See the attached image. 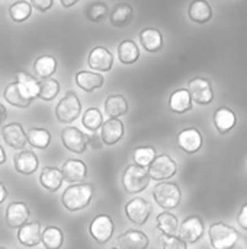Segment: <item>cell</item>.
Returning <instances> with one entry per match:
<instances>
[{"label": "cell", "mask_w": 247, "mask_h": 249, "mask_svg": "<svg viewBox=\"0 0 247 249\" xmlns=\"http://www.w3.org/2000/svg\"><path fill=\"white\" fill-rule=\"evenodd\" d=\"M87 144H92L93 149H100L103 143H102L100 137L96 133H92L90 136H87Z\"/></svg>", "instance_id": "44"}, {"label": "cell", "mask_w": 247, "mask_h": 249, "mask_svg": "<svg viewBox=\"0 0 247 249\" xmlns=\"http://www.w3.org/2000/svg\"><path fill=\"white\" fill-rule=\"evenodd\" d=\"M1 137L6 142V144H9L12 149L16 150H22L25 149L28 139H26V133L23 131V127L19 123H10L1 127Z\"/></svg>", "instance_id": "12"}, {"label": "cell", "mask_w": 247, "mask_h": 249, "mask_svg": "<svg viewBox=\"0 0 247 249\" xmlns=\"http://www.w3.org/2000/svg\"><path fill=\"white\" fill-rule=\"evenodd\" d=\"M60 92V83L55 79H42L39 82V93L38 98H41L42 101H52Z\"/></svg>", "instance_id": "39"}, {"label": "cell", "mask_w": 247, "mask_h": 249, "mask_svg": "<svg viewBox=\"0 0 247 249\" xmlns=\"http://www.w3.org/2000/svg\"><path fill=\"white\" fill-rule=\"evenodd\" d=\"M156 159V150L150 146H140L132 150V160L141 168H148L150 163Z\"/></svg>", "instance_id": "36"}, {"label": "cell", "mask_w": 247, "mask_h": 249, "mask_svg": "<svg viewBox=\"0 0 247 249\" xmlns=\"http://www.w3.org/2000/svg\"><path fill=\"white\" fill-rule=\"evenodd\" d=\"M103 76L95 71H77L76 73V83L84 92H93L103 86Z\"/></svg>", "instance_id": "26"}, {"label": "cell", "mask_w": 247, "mask_h": 249, "mask_svg": "<svg viewBox=\"0 0 247 249\" xmlns=\"http://www.w3.org/2000/svg\"><path fill=\"white\" fill-rule=\"evenodd\" d=\"M169 108L176 114H185L192 109V99L188 89H178L169 98Z\"/></svg>", "instance_id": "27"}, {"label": "cell", "mask_w": 247, "mask_h": 249, "mask_svg": "<svg viewBox=\"0 0 247 249\" xmlns=\"http://www.w3.org/2000/svg\"><path fill=\"white\" fill-rule=\"evenodd\" d=\"M111 249H118V248H111Z\"/></svg>", "instance_id": "50"}, {"label": "cell", "mask_w": 247, "mask_h": 249, "mask_svg": "<svg viewBox=\"0 0 247 249\" xmlns=\"http://www.w3.org/2000/svg\"><path fill=\"white\" fill-rule=\"evenodd\" d=\"M54 0H31V6L36 7L41 12H47L48 9H51Z\"/></svg>", "instance_id": "42"}, {"label": "cell", "mask_w": 247, "mask_h": 249, "mask_svg": "<svg viewBox=\"0 0 247 249\" xmlns=\"http://www.w3.org/2000/svg\"><path fill=\"white\" fill-rule=\"evenodd\" d=\"M162 247H163V249H186V242H183L181 238H176V236L163 235Z\"/></svg>", "instance_id": "41"}, {"label": "cell", "mask_w": 247, "mask_h": 249, "mask_svg": "<svg viewBox=\"0 0 247 249\" xmlns=\"http://www.w3.org/2000/svg\"><path fill=\"white\" fill-rule=\"evenodd\" d=\"M151 204L141 198V197H135L132 200H130L125 206V214L128 217V220L137 226H143L147 223L150 214H151Z\"/></svg>", "instance_id": "7"}, {"label": "cell", "mask_w": 247, "mask_h": 249, "mask_svg": "<svg viewBox=\"0 0 247 249\" xmlns=\"http://www.w3.org/2000/svg\"><path fill=\"white\" fill-rule=\"evenodd\" d=\"M188 92L191 99L199 105H208L214 99V90L208 79L205 77H194L188 83Z\"/></svg>", "instance_id": "8"}, {"label": "cell", "mask_w": 247, "mask_h": 249, "mask_svg": "<svg viewBox=\"0 0 247 249\" xmlns=\"http://www.w3.org/2000/svg\"><path fill=\"white\" fill-rule=\"evenodd\" d=\"M128 112V102L122 95H111L105 101V114L109 118H119Z\"/></svg>", "instance_id": "29"}, {"label": "cell", "mask_w": 247, "mask_h": 249, "mask_svg": "<svg viewBox=\"0 0 247 249\" xmlns=\"http://www.w3.org/2000/svg\"><path fill=\"white\" fill-rule=\"evenodd\" d=\"M38 165H39L38 156L31 150H22L15 156L13 160V166L16 172L22 175H32L38 169Z\"/></svg>", "instance_id": "21"}, {"label": "cell", "mask_w": 247, "mask_h": 249, "mask_svg": "<svg viewBox=\"0 0 247 249\" xmlns=\"http://www.w3.org/2000/svg\"><path fill=\"white\" fill-rule=\"evenodd\" d=\"M119 249H147L148 247V238L144 232L130 229L119 235L118 238Z\"/></svg>", "instance_id": "19"}, {"label": "cell", "mask_w": 247, "mask_h": 249, "mask_svg": "<svg viewBox=\"0 0 247 249\" xmlns=\"http://www.w3.org/2000/svg\"><path fill=\"white\" fill-rule=\"evenodd\" d=\"M108 10H109V7H108L106 3H103V1H95V3H92V4L87 7V10H86V18H87V20H90V22L99 23V22H102V20L106 18Z\"/></svg>", "instance_id": "40"}, {"label": "cell", "mask_w": 247, "mask_h": 249, "mask_svg": "<svg viewBox=\"0 0 247 249\" xmlns=\"http://www.w3.org/2000/svg\"><path fill=\"white\" fill-rule=\"evenodd\" d=\"M237 222H239V225H240L242 229L247 231V204H245V206L242 207V210L239 212Z\"/></svg>", "instance_id": "43"}, {"label": "cell", "mask_w": 247, "mask_h": 249, "mask_svg": "<svg viewBox=\"0 0 247 249\" xmlns=\"http://www.w3.org/2000/svg\"><path fill=\"white\" fill-rule=\"evenodd\" d=\"M179 238L186 244H195L198 242L204 235V223L201 217L191 216L183 220V223L179 226Z\"/></svg>", "instance_id": "11"}, {"label": "cell", "mask_w": 247, "mask_h": 249, "mask_svg": "<svg viewBox=\"0 0 247 249\" xmlns=\"http://www.w3.org/2000/svg\"><path fill=\"white\" fill-rule=\"evenodd\" d=\"M61 1V4L64 6V7H71V6H74L79 0H60Z\"/></svg>", "instance_id": "47"}, {"label": "cell", "mask_w": 247, "mask_h": 249, "mask_svg": "<svg viewBox=\"0 0 247 249\" xmlns=\"http://www.w3.org/2000/svg\"><path fill=\"white\" fill-rule=\"evenodd\" d=\"M82 124L89 131L96 133L102 127V124H103V117H102V114H100V111L98 108H89L83 114Z\"/></svg>", "instance_id": "37"}, {"label": "cell", "mask_w": 247, "mask_h": 249, "mask_svg": "<svg viewBox=\"0 0 247 249\" xmlns=\"http://www.w3.org/2000/svg\"><path fill=\"white\" fill-rule=\"evenodd\" d=\"M154 201L165 210L176 209L181 203L182 194L178 184L173 182H159L153 190Z\"/></svg>", "instance_id": "3"}, {"label": "cell", "mask_w": 247, "mask_h": 249, "mask_svg": "<svg viewBox=\"0 0 247 249\" xmlns=\"http://www.w3.org/2000/svg\"><path fill=\"white\" fill-rule=\"evenodd\" d=\"M61 174H63L64 181H67L68 184H79L86 178L87 166L83 160L68 159L64 162V165L61 168Z\"/></svg>", "instance_id": "15"}, {"label": "cell", "mask_w": 247, "mask_h": 249, "mask_svg": "<svg viewBox=\"0 0 247 249\" xmlns=\"http://www.w3.org/2000/svg\"><path fill=\"white\" fill-rule=\"evenodd\" d=\"M156 223H157V229L166 236H176V233L179 231L178 217L169 212L160 213L156 219Z\"/></svg>", "instance_id": "31"}, {"label": "cell", "mask_w": 247, "mask_h": 249, "mask_svg": "<svg viewBox=\"0 0 247 249\" xmlns=\"http://www.w3.org/2000/svg\"><path fill=\"white\" fill-rule=\"evenodd\" d=\"M118 57L119 61L124 64H132L140 58V50L138 45L131 41V39H125L119 44L118 47Z\"/></svg>", "instance_id": "33"}, {"label": "cell", "mask_w": 247, "mask_h": 249, "mask_svg": "<svg viewBox=\"0 0 247 249\" xmlns=\"http://www.w3.org/2000/svg\"><path fill=\"white\" fill-rule=\"evenodd\" d=\"M57 69V60L52 55H41L33 63V70L39 79H48L55 73Z\"/></svg>", "instance_id": "30"}, {"label": "cell", "mask_w": 247, "mask_h": 249, "mask_svg": "<svg viewBox=\"0 0 247 249\" xmlns=\"http://www.w3.org/2000/svg\"><path fill=\"white\" fill-rule=\"evenodd\" d=\"M147 172H148L150 179L165 181L176 175L178 165L169 155H160V156H156V159L150 163V166L147 168Z\"/></svg>", "instance_id": "6"}, {"label": "cell", "mask_w": 247, "mask_h": 249, "mask_svg": "<svg viewBox=\"0 0 247 249\" xmlns=\"http://www.w3.org/2000/svg\"><path fill=\"white\" fill-rule=\"evenodd\" d=\"M134 19V10L128 3H118L109 15V20L115 28H125Z\"/></svg>", "instance_id": "23"}, {"label": "cell", "mask_w": 247, "mask_h": 249, "mask_svg": "<svg viewBox=\"0 0 247 249\" xmlns=\"http://www.w3.org/2000/svg\"><path fill=\"white\" fill-rule=\"evenodd\" d=\"M237 123V117L236 114L230 109V108H218L214 114V124H215V128L221 133V134H226L229 131H231L234 128Z\"/></svg>", "instance_id": "28"}, {"label": "cell", "mask_w": 247, "mask_h": 249, "mask_svg": "<svg viewBox=\"0 0 247 249\" xmlns=\"http://www.w3.org/2000/svg\"><path fill=\"white\" fill-rule=\"evenodd\" d=\"M6 198H7V190H6L4 184L0 182V204H1Z\"/></svg>", "instance_id": "45"}, {"label": "cell", "mask_w": 247, "mask_h": 249, "mask_svg": "<svg viewBox=\"0 0 247 249\" xmlns=\"http://www.w3.org/2000/svg\"><path fill=\"white\" fill-rule=\"evenodd\" d=\"M15 82H17L32 99H35L38 96V93H39V82L33 76H31L29 73H26L23 70L16 71V80Z\"/></svg>", "instance_id": "34"}, {"label": "cell", "mask_w": 247, "mask_h": 249, "mask_svg": "<svg viewBox=\"0 0 247 249\" xmlns=\"http://www.w3.org/2000/svg\"><path fill=\"white\" fill-rule=\"evenodd\" d=\"M87 64L90 69L98 71H109L114 64L112 53L105 47H95L87 58Z\"/></svg>", "instance_id": "14"}, {"label": "cell", "mask_w": 247, "mask_h": 249, "mask_svg": "<svg viewBox=\"0 0 247 249\" xmlns=\"http://www.w3.org/2000/svg\"><path fill=\"white\" fill-rule=\"evenodd\" d=\"M188 15L191 20H194L195 23L204 25L213 19V7L207 0H194L189 4Z\"/></svg>", "instance_id": "22"}, {"label": "cell", "mask_w": 247, "mask_h": 249, "mask_svg": "<svg viewBox=\"0 0 247 249\" xmlns=\"http://www.w3.org/2000/svg\"><path fill=\"white\" fill-rule=\"evenodd\" d=\"M29 219V209L25 203L15 201L7 206L6 209V223L12 229H19L23 226Z\"/></svg>", "instance_id": "16"}, {"label": "cell", "mask_w": 247, "mask_h": 249, "mask_svg": "<svg viewBox=\"0 0 247 249\" xmlns=\"http://www.w3.org/2000/svg\"><path fill=\"white\" fill-rule=\"evenodd\" d=\"M89 231H90L92 238L98 244H106V242L111 241V238L114 235V231H115V226H114V222H112V219L109 216L99 214L92 220V223L89 226Z\"/></svg>", "instance_id": "9"}, {"label": "cell", "mask_w": 247, "mask_h": 249, "mask_svg": "<svg viewBox=\"0 0 247 249\" xmlns=\"http://www.w3.org/2000/svg\"><path fill=\"white\" fill-rule=\"evenodd\" d=\"M6 118H7V111H6L4 105L0 104V125L6 121Z\"/></svg>", "instance_id": "46"}, {"label": "cell", "mask_w": 247, "mask_h": 249, "mask_svg": "<svg viewBox=\"0 0 247 249\" xmlns=\"http://www.w3.org/2000/svg\"><path fill=\"white\" fill-rule=\"evenodd\" d=\"M41 242L45 249H60L64 242V233L57 226H48L41 235Z\"/></svg>", "instance_id": "32"}, {"label": "cell", "mask_w": 247, "mask_h": 249, "mask_svg": "<svg viewBox=\"0 0 247 249\" xmlns=\"http://www.w3.org/2000/svg\"><path fill=\"white\" fill-rule=\"evenodd\" d=\"M4 162H6V152H4V149L0 146V166H1Z\"/></svg>", "instance_id": "48"}, {"label": "cell", "mask_w": 247, "mask_h": 249, "mask_svg": "<svg viewBox=\"0 0 247 249\" xmlns=\"http://www.w3.org/2000/svg\"><path fill=\"white\" fill-rule=\"evenodd\" d=\"M178 146L186 153H197L202 147V136L194 127L185 128L178 134Z\"/></svg>", "instance_id": "17"}, {"label": "cell", "mask_w": 247, "mask_h": 249, "mask_svg": "<svg viewBox=\"0 0 247 249\" xmlns=\"http://www.w3.org/2000/svg\"><path fill=\"white\" fill-rule=\"evenodd\" d=\"M80 112H82V104L73 90H68L55 107V117L63 124L76 121Z\"/></svg>", "instance_id": "4"}, {"label": "cell", "mask_w": 247, "mask_h": 249, "mask_svg": "<svg viewBox=\"0 0 247 249\" xmlns=\"http://www.w3.org/2000/svg\"><path fill=\"white\" fill-rule=\"evenodd\" d=\"M124 136V124L119 118H109L100 127V140L106 146L116 144Z\"/></svg>", "instance_id": "13"}, {"label": "cell", "mask_w": 247, "mask_h": 249, "mask_svg": "<svg viewBox=\"0 0 247 249\" xmlns=\"http://www.w3.org/2000/svg\"><path fill=\"white\" fill-rule=\"evenodd\" d=\"M26 139H28V143L36 149H47L51 143V134L49 131L44 130V128H31L28 133H26Z\"/></svg>", "instance_id": "35"}, {"label": "cell", "mask_w": 247, "mask_h": 249, "mask_svg": "<svg viewBox=\"0 0 247 249\" xmlns=\"http://www.w3.org/2000/svg\"><path fill=\"white\" fill-rule=\"evenodd\" d=\"M61 142L67 150L77 155L84 153L87 147V136L76 127H66L61 131Z\"/></svg>", "instance_id": "10"}, {"label": "cell", "mask_w": 247, "mask_h": 249, "mask_svg": "<svg viewBox=\"0 0 247 249\" xmlns=\"http://www.w3.org/2000/svg\"><path fill=\"white\" fill-rule=\"evenodd\" d=\"M150 184V177L146 168L135 163H130L122 174V185L128 194H137L144 191Z\"/></svg>", "instance_id": "2"}, {"label": "cell", "mask_w": 247, "mask_h": 249, "mask_svg": "<svg viewBox=\"0 0 247 249\" xmlns=\"http://www.w3.org/2000/svg\"><path fill=\"white\" fill-rule=\"evenodd\" d=\"M3 96L10 105H13L16 108H28L31 105V102L33 101L17 82L9 83L4 89Z\"/></svg>", "instance_id": "18"}, {"label": "cell", "mask_w": 247, "mask_h": 249, "mask_svg": "<svg viewBox=\"0 0 247 249\" xmlns=\"http://www.w3.org/2000/svg\"><path fill=\"white\" fill-rule=\"evenodd\" d=\"M95 190L92 184H71L61 196V203L68 212H80L86 209L93 198Z\"/></svg>", "instance_id": "1"}, {"label": "cell", "mask_w": 247, "mask_h": 249, "mask_svg": "<svg viewBox=\"0 0 247 249\" xmlns=\"http://www.w3.org/2000/svg\"><path fill=\"white\" fill-rule=\"evenodd\" d=\"M41 225L38 222L25 223L17 231V241L28 248L38 247L41 244Z\"/></svg>", "instance_id": "20"}, {"label": "cell", "mask_w": 247, "mask_h": 249, "mask_svg": "<svg viewBox=\"0 0 247 249\" xmlns=\"http://www.w3.org/2000/svg\"><path fill=\"white\" fill-rule=\"evenodd\" d=\"M63 174L61 169L58 168H52V166H47L42 169L41 175H39V184L49 193H55L61 188L63 185Z\"/></svg>", "instance_id": "24"}, {"label": "cell", "mask_w": 247, "mask_h": 249, "mask_svg": "<svg viewBox=\"0 0 247 249\" xmlns=\"http://www.w3.org/2000/svg\"><path fill=\"white\" fill-rule=\"evenodd\" d=\"M208 236L214 249H231L239 241L237 232L224 223L211 225L208 231Z\"/></svg>", "instance_id": "5"}, {"label": "cell", "mask_w": 247, "mask_h": 249, "mask_svg": "<svg viewBox=\"0 0 247 249\" xmlns=\"http://www.w3.org/2000/svg\"><path fill=\"white\" fill-rule=\"evenodd\" d=\"M31 13H32V6H31V3H28L25 0H19L9 7V15L12 18V20L17 22V23L29 19Z\"/></svg>", "instance_id": "38"}, {"label": "cell", "mask_w": 247, "mask_h": 249, "mask_svg": "<svg viewBox=\"0 0 247 249\" xmlns=\"http://www.w3.org/2000/svg\"><path fill=\"white\" fill-rule=\"evenodd\" d=\"M140 41L146 51L157 53L163 47V35L156 28H146L140 32Z\"/></svg>", "instance_id": "25"}, {"label": "cell", "mask_w": 247, "mask_h": 249, "mask_svg": "<svg viewBox=\"0 0 247 249\" xmlns=\"http://www.w3.org/2000/svg\"><path fill=\"white\" fill-rule=\"evenodd\" d=\"M0 249H7V248H4V247H0Z\"/></svg>", "instance_id": "49"}]
</instances>
